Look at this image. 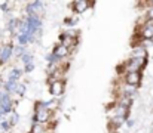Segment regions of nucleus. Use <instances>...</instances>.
Wrapping results in <instances>:
<instances>
[{
    "label": "nucleus",
    "mask_w": 153,
    "mask_h": 133,
    "mask_svg": "<svg viewBox=\"0 0 153 133\" xmlns=\"http://www.w3.org/2000/svg\"><path fill=\"white\" fill-rule=\"evenodd\" d=\"M146 16H147V19H152L153 21V6H150V7L146 10Z\"/></svg>",
    "instance_id": "obj_22"
},
{
    "label": "nucleus",
    "mask_w": 153,
    "mask_h": 133,
    "mask_svg": "<svg viewBox=\"0 0 153 133\" xmlns=\"http://www.w3.org/2000/svg\"><path fill=\"white\" fill-rule=\"evenodd\" d=\"M12 3H9V1H4V3H1L0 4V7H1V10L3 12H9V6H10Z\"/></svg>",
    "instance_id": "obj_21"
},
{
    "label": "nucleus",
    "mask_w": 153,
    "mask_h": 133,
    "mask_svg": "<svg viewBox=\"0 0 153 133\" xmlns=\"http://www.w3.org/2000/svg\"><path fill=\"white\" fill-rule=\"evenodd\" d=\"M10 127H12V126H10V123H9L7 120H3V121L0 123V130H1V132H7V130H10Z\"/></svg>",
    "instance_id": "obj_19"
},
{
    "label": "nucleus",
    "mask_w": 153,
    "mask_h": 133,
    "mask_svg": "<svg viewBox=\"0 0 153 133\" xmlns=\"http://www.w3.org/2000/svg\"><path fill=\"white\" fill-rule=\"evenodd\" d=\"M125 83L126 86L137 87L141 83V71H134V73H126L125 76Z\"/></svg>",
    "instance_id": "obj_4"
},
{
    "label": "nucleus",
    "mask_w": 153,
    "mask_h": 133,
    "mask_svg": "<svg viewBox=\"0 0 153 133\" xmlns=\"http://www.w3.org/2000/svg\"><path fill=\"white\" fill-rule=\"evenodd\" d=\"M18 82H13V80H7V82H4V85H3V90L4 92H7L9 95H12V93H16V89H18Z\"/></svg>",
    "instance_id": "obj_11"
},
{
    "label": "nucleus",
    "mask_w": 153,
    "mask_h": 133,
    "mask_svg": "<svg viewBox=\"0 0 153 133\" xmlns=\"http://www.w3.org/2000/svg\"><path fill=\"white\" fill-rule=\"evenodd\" d=\"M64 24H65L67 27H76V25H77V18H76V16L65 18V19H64Z\"/></svg>",
    "instance_id": "obj_15"
},
{
    "label": "nucleus",
    "mask_w": 153,
    "mask_h": 133,
    "mask_svg": "<svg viewBox=\"0 0 153 133\" xmlns=\"http://www.w3.org/2000/svg\"><path fill=\"white\" fill-rule=\"evenodd\" d=\"M25 52H27V49H25L24 46H19V44H18V46H15V49H13L15 56H19V58H21V56H22Z\"/></svg>",
    "instance_id": "obj_16"
},
{
    "label": "nucleus",
    "mask_w": 153,
    "mask_h": 133,
    "mask_svg": "<svg viewBox=\"0 0 153 133\" xmlns=\"http://www.w3.org/2000/svg\"><path fill=\"white\" fill-rule=\"evenodd\" d=\"M25 21H27V27H28V31H27V34H30V36H34L37 31L40 33V30H42V27H43V22H42V19H40L37 15L27 16V18H25Z\"/></svg>",
    "instance_id": "obj_1"
},
{
    "label": "nucleus",
    "mask_w": 153,
    "mask_h": 133,
    "mask_svg": "<svg viewBox=\"0 0 153 133\" xmlns=\"http://www.w3.org/2000/svg\"><path fill=\"white\" fill-rule=\"evenodd\" d=\"M13 49H15V46L12 43H7L1 47V50H0V64H6V62L12 58Z\"/></svg>",
    "instance_id": "obj_5"
},
{
    "label": "nucleus",
    "mask_w": 153,
    "mask_h": 133,
    "mask_svg": "<svg viewBox=\"0 0 153 133\" xmlns=\"http://www.w3.org/2000/svg\"><path fill=\"white\" fill-rule=\"evenodd\" d=\"M43 7H45V3L43 1H30L27 6H25V12H27V16H33V15H37L43 12Z\"/></svg>",
    "instance_id": "obj_2"
},
{
    "label": "nucleus",
    "mask_w": 153,
    "mask_h": 133,
    "mask_svg": "<svg viewBox=\"0 0 153 133\" xmlns=\"http://www.w3.org/2000/svg\"><path fill=\"white\" fill-rule=\"evenodd\" d=\"M152 127H153V121H152Z\"/></svg>",
    "instance_id": "obj_27"
},
{
    "label": "nucleus",
    "mask_w": 153,
    "mask_h": 133,
    "mask_svg": "<svg viewBox=\"0 0 153 133\" xmlns=\"http://www.w3.org/2000/svg\"><path fill=\"white\" fill-rule=\"evenodd\" d=\"M21 61H22V64L24 65H30V64H34L33 62V55L30 53V52H25L22 56H21Z\"/></svg>",
    "instance_id": "obj_14"
},
{
    "label": "nucleus",
    "mask_w": 153,
    "mask_h": 133,
    "mask_svg": "<svg viewBox=\"0 0 153 133\" xmlns=\"http://www.w3.org/2000/svg\"><path fill=\"white\" fill-rule=\"evenodd\" d=\"M49 92L52 96H61L64 92V82L61 80H53L49 83Z\"/></svg>",
    "instance_id": "obj_7"
},
{
    "label": "nucleus",
    "mask_w": 153,
    "mask_h": 133,
    "mask_svg": "<svg viewBox=\"0 0 153 133\" xmlns=\"http://www.w3.org/2000/svg\"><path fill=\"white\" fill-rule=\"evenodd\" d=\"M126 126H128L129 129H132V127L135 126V120H131V118H129V120L126 121Z\"/></svg>",
    "instance_id": "obj_24"
},
{
    "label": "nucleus",
    "mask_w": 153,
    "mask_h": 133,
    "mask_svg": "<svg viewBox=\"0 0 153 133\" xmlns=\"http://www.w3.org/2000/svg\"><path fill=\"white\" fill-rule=\"evenodd\" d=\"M21 76H22V71H21L19 68L13 67V68L10 70L9 76H7V80H13V82H18V80L21 79Z\"/></svg>",
    "instance_id": "obj_12"
},
{
    "label": "nucleus",
    "mask_w": 153,
    "mask_h": 133,
    "mask_svg": "<svg viewBox=\"0 0 153 133\" xmlns=\"http://www.w3.org/2000/svg\"><path fill=\"white\" fill-rule=\"evenodd\" d=\"M25 92H27V86L22 85V83H19V85H18V89H16V95H18V96H24Z\"/></svg>",
    "instance_id": "obj_20"
},
{
    "label": "nucleus",
    "mask_w": 153,
    "mask_h": 133,
    "mask_svg": "<svg viewBox=\"0 0 153 133\" xmlns=\"http://www.w3.org/2000/svg\"><path fill=\"white\" fill-rule=\"evenodd\" d=\"M94 3H88V1H85V0H77V1H74L73 3V9H74V12L77 13V15H80V13H83L89 6H92Z\"/></svg>",
    "instance_id": "obj_8"
},
{
    "label": "nucleus",
    "mask_w": 153,
    "mask_h": 133,
    "mask_svg": "<svg viewBox=\"0 0 153 133\" xmlns=\"http://www.w3.org/2000/svg\"><path fill=\"white\" fill-rule=\"evenodd\" d=\"M49 117H51V111H49V109L36 108V112H34V115H33V124H34V123L43 124V123H46V121L49 120Z\"/></svg>",
    "instance_id": "obj_3"
},
{
    "label": "nucleus",
    "mask_w": 153,
    "mask_h": 133,
    "mask_svg": "<svg viewBox=\"0 0 153 133\" xmlns=\"http://www.w3.org/2000/svg\"><path fill=\"white\" fill-rule=\"evenodd\" d=\"M141 37L143 40H153V21L147 19L146 24L141 28Z\"/></svg>",
    "instance_id": "obj_6"
},
{
    "label": "nucleus",
    "mask_w": 153,
    "mask_h": 133,
    "mask_svg": "<svg viewBox=\"0 0 153 133\" xmlns=\"http://www.w3.org/2000/svg\"><path fill=\"white\" fill-rule=\"evenodd\" d=\"M149 4H150V6H153V1H150V3H149Z\"/></svg>",
    "instance_id": "obj_26"
},
{
    "label": "nucleus",
    "mask_w": 153,
    "mask_h": 133,
    "mask_svg": "<svg viewBox=\"0 0 153 133\" xmlns=\"http://www.w3.org/2000/svg\"><path fill=\"white\" fill-rule=\"evenodd\" d=\"M68 52H70V49L67 47V46H64V44H58V46H55V49H53V55L58 58V59H64L67 55H68Z\"/></svg>",
    "instance_id": "obj_9"
},
{
    "label": "nucleus",
    "mask_w": 153,
    "mask_h": 133,
    "mask_svg": "<svg viewBox=\"0 0 153 133\" xmlns=\"http://www.w3.org/2000/svg\"><path fill=\"white\" fill-rule=\"evenodd\" d=\"M0 50H1V49H0Z\"/></svg>",
    "instance_id": "obj_28"
},
{
    "label": "nucleus",
    "mask_w": 153,
    "mask_h": 133,
    "mask_svg": "<svg viewBox=\"0 0 153 133\" xmlns=\"http://www.w3.org/2000/svg\"><path fill=\"white\" fill-rule=\"evenodd\" d=\"M34 36H30V34H16V42L19 46H27L28 43H33L34 42Z\"/></svg>",
    "instance_id": "obj_10"
},
{
    "label": "nucleus",
    "mask_w": 153,
    "mask_h": 133,
    "mask_svg": "<svg viewBox=\"0 0 153 133\" xmlns=\"http://www.w3.org/2000/svg\"><path fill=\"white\" fill-rule=\"evenodd\" d=\"M4 115H6V114H4V112H3V111L0 109V123L3 121V117H4Z\"/></svg>",
    "instance_id": "obj_25"
},
{
    "label": "nucleus",
    "mask_w": 153,
    "mask_h": 133,
    "mask_svg": "<svg viewBox=\"0 0 153 133\" xmlns=\"http://www.w3.org/2000/svg\"><path fill=\"white\" fill-rule=\"evenodd\" d=\"M19 22L21 21H18L16 18H10L9 21H7V31H10V33H15V30H18L19 28Z\"/></svg>",
    "instance_id": "obj_13"
},
{
    "label": "nucleus",
    "mask_w": 153,
    "mask_h": 133,
    "mask_svg": "<svg viewBox=\"0 0 153 133\" xmlns=\"http://www.w3.org/2000/svg\"><path fill=\"white\" fill-rule=\"evenodd\" d=\"M34 70V64H30V65H24V71L25 73H31Z\"/></svg>",
    "instance_id": "obj_23"
},
{
    "label": "nucleus",
    "mask_w": 153,
    "mask_h": 133,
    "mask_svg": "<svg viewBox=\"0 0 153 133\" xmlns=\"http://www.w3.org/2000/svg\"><path fill=\"white\" fill-rule=\"evenodd\" d=\"M45 132V127L40 124V123H34L33 127H31V132L30 133H43Z\"/></svg>",
    "instance_id": "obj_17"
},
{
    "label": "nucleus",
    "mask_w": 153,
    "mask_h": 133,
    "mask_svg": "<svg viewBox=\"0 0 153 133\" xmlns=\"http://www.w3.org/2000/svg\"><path fill=\"white\" fill-rule=\"evenodd\" d=\"M18 121H19V114H18V112H12V115H10V120H9L10 126H15V124H18Z\"/></svg>",
    "instance_id": "obj_18"
}]
</instances>
